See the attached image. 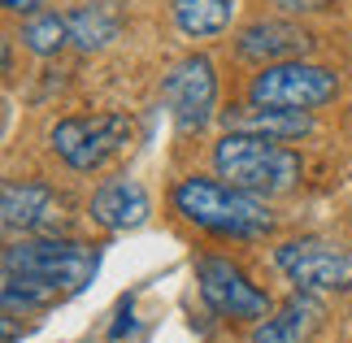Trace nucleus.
Masks as SVG:
<instances>
[{
	"instance_id": "f257e3e1",
	"label": "nucleus",
	"mask_w": 352,
	"mask_h": 343,
	"mask_svg": "<svg viewBox=\"0 0 352 343\" xmlns=\"http://www.w3.org/2000/svg\"><path fill=\"white\" fill-rule=\"evenodd\" d=\"M174 209H179L192 226L209 230V235H226V239H261L274 230V213L265 209L261 196L243 187H231L226 178H183L174 187Z\"/></svg>"
},
{
	"instance_id": "f03ea898",
	"label": "nucleus",
	"mask_w": 352,
	"mask_h": 343,
	"mask_svg": "<svg viewBox=\"0 0 352 343\" xmlns=\"http://www.w3.org/2000/svg\"><path fill=\"white\" fill-rule=\"evenodd\" d=\"M213 166L218 178H226L231 187H243L252 196H283L300 183V157L292 148H283V140L252 131H226L213 144Z\"/></svg>"
},
{
	"instance_id": "7ed1b4c3",
	"label": "nucleus",
	"mask_w": 352,
	"mask_h": 343,
	"mask_svg": "<svg viewBox=\"0 0 352 343\" xmlns=\"http://www.w3.org/2000/svg\"><path fill=\"white\" fill-rule=\"evenodd\" d=\"M335 96H340V78L327 65H309V61L261 65V74L248 87V100L270 109H318V104H331Z\"/></svg>"
},
{
	"instance_id": "20e7f679",
	"label": "nucleus",
	"mask_w": 352,
	"mask_h": 343,
	"mask_svg": "<svg viewBox=\"0 0 352 343\" xmlns=\"http://www.w3.org/2000/svg\"><path fill=\"white\" fill-rule=\"evenodd\" d=\"M52 148L70 170H100L109 157L122 153L131 140V122L122 113H96V118H65L52 126Z\"/></svg>"
},
{
	"instance_id": "39448f33",
	"label": "nucleus",
	"mask_w": 352,
	"mask_h": 343,
	"mask_svg": "<svg viewBox=\"0 0 352 343\" xmlns=\"http://www.w3.org/2000/svg\"><path fill=\"white\" fill-rule=\"evenodd\" d=\"M5 269L35 274V278H48L65 287V291H78L96 274V252L70 239H22L13 248H5Z\"/></svg>"
},
{
	"instance_id": "423d86ee",
	"label": "nucleus",
	"mask_w": 352,
	"mask_h": 343,
	"mask_svg": "<svg viewBox=\"0 0 352 343\" xmlns=\"http://www.w3.org/2000/svg\"><path fill=\"white\" fill-rule=\"evenodd\" d=\"M196 283H200L205 305L218 318H235V322H265L270 318V296L256 283H248V274L239 265H231L226 256H200Z\"/></svg>"
},
{
	"instance_id": "0eeeda50",
	"label": "nucleus",
	"mask_w": 352,
	"mask_h": 343,
	"mask_svg": "<svg viewBox=\"0 0 352 343\" xmlns=\"http://www.w3.org/2000/svg\"><path fill=\"white\" fill-rule=\"evenodd\" d=\"M278 269L300 291H348L352 287V252L327 239H292L274 252Z\"/></svg>"
},
{
	"instance_id": "6e6552de",
	"label": "nucleus",
	"mask_w": 352,
	"mask_h": 343,
	"mask_svg": "<svg viewBox=\"0 0 352 343\" xmlns=\"http://www.w3.org/2000/svg\"><path fill=\"white\" fill-rule=\"evenodd\" d=\"M161 100L174 113L179 131H205L218 104V74L209 57H183L161 83Z\"/></svg>"
},
{
	"instance_id": "1a4fd4ad",
	"label": "nucleus",
	"mask_w": 352,
	"mask_h": 343,
	"mask_svg": "<svg viewBox=\"0 0 352 343\" xmlns=\"http://www.w3.org/2000/svg\"><path fill=\"white\" fill-rule=\"evenodd\" d=\"M235 48H239V57H248L256 65H278V61H300L305 52L314 48V35L296 22L261 18V22L243 26L235 35Z\"/></svg>"
},
{
	"instance_id": "9d476101",
	"label": "nucleus",
	"mask_w": 352,
	"mask_h": 343,
	"mask_svg": "<svg viewBox=\"0 0 352 343\" xmlns=\"http://www.w3.org/2000/svg\"><path fill=\"white\" fill-rule=\"evenodd\" d=\"M153 200L135 178H109L96 196H91V222L104 230H135L148 222Z\"/></svg>"
},
{
	"instance_id": "9b49d317",
	"label": "nucleus",
	"mask_w": 352,
	"mask_h": 343,
	"mask_svg": "<svg viewBox=\"0 0 352 343\" xmlns=\"http://www.w3.org/2000/svg\"><path fill=\"white\" fill-rule=\"evenodd\" d=\"M226 131H252L270 135V140H305L314 131L309 109H270V104H248L226 113Z\"/></svg>"
},
{
	"instance_id": "f8f14e48",
	"label": "nucleus",
	"mask_w": 352,
	"mask_h": 343,
	"mask_svg": "<svg viewBox=\"0 0 352 343\" xmlns=\"http://www.w3.org/2000/svg\"><path fill=\"white\" fill-rule=\"evenodd\" d=\"M0 213H5V230H35L52 217V191L39 183H5Z\"/></svg>"
},
{
	"instance_id": "ddd939ff",
	"label": "nucleus",
	"mask_w": 352,
	"mask_h": 343,
	"mask_svg": "<svg viewBox=\"0 0 352 343\" xmlns=\"http://www.w3.org/2000/svg\"><path fill=\"white\" fill-rule=\"evenodd\" d=\"M314 326H318V300L296 296L283 313H274V318H265V322H256V331H252L248 343H305Z\"/></svg>"
},
{
	"instance_id": "4468645a",
	"label": "nucleus",
	"mask_w": 352,
	"mask_h": 343,
	"mask_svg": "<svg viewBox=\"0 0 352 343\" xmlns=\"http://www.w3.org/2000/svg\"><path fill=\"white\" fill-rule=\"evenodd\" d=\"M174 22L187 39H209L222 35L235 18V0H174Z\"/></svg>"
},
{
	"instance_id": "2eb2a0df",
	"label": "nucleus",
	"mask_w": 352,
	"mask_h": 343,
	"mask_svg": "<svg viewBox=\"0 0 352 343\" xmlns=\"http://www.w3.org/2000/svg\"><path fill=\"white\" fill-rule=\"evenodd\" d=\"M0 296H5V309H52L61 305L65 287L48 283V278H35V274H13L5 269V287H0Z\"/></svg>"
},
{
	"instance_id": "dca6fc26",
	"label": "nucleus",
	"mask_w": 352,
	"mask_h": 343,
	"mask_svg": "<svg viewBox=\"0 0 352 343\" xmlns=\"http://www.w3.org/2000/svg\"><path fill=\"white\" fill-rule=\"evenodd\" d=\"M65 22H70V39H74L78 48H87V52L91 48H104L118 35V13L104 9V5H78Z\"/></svg>"
},
{
	"instance_id": "f3484780",
	"label": "nucleus",
	"mask_w": 352,
	"mask_h": 343,
	"mask_svg": "<svg viewBox=\"0 0 352 343\" xmlns=\"http://www.w3.org/2000/svg\"><path fill=\"white\" fill-rule=\"evenodd\" d=\"M65 39H70V22L57 18V13H39L22 26V44L35 52V57H52V52L65 48Z\"/></svg>"
},
{
	"instance_id": "a211bd4d",
	"label": "nucleus",
	"mask_w": 352,
	"mask_h": 343,
	"mask_svg": "<svg viewBox=\"0 0 352 343\" xmlns=\"http://www.w3.org/2000/svg\"><path fill=\"white\" fill-rule=\"evenodd\" d=\"M274 5H283L287 13H314V9L327 5V0H274Z\"/></svg>"
},
{
	"instance_id": "6ab92c4d",
	"label": "nucleus",
	"mask_w": 352,
	"mask_h": 343,
	"mask_svg": "<svg viewBox=\"0 0 352 343\" xmlns=\"http://www.w3.org/2000/svg\"><path fill=\"white\" fill-rule=\"evenodd\" d=\"M39 5H44V0H5V9H9V13H35Z\"/></svg>"
}]
</instances>
